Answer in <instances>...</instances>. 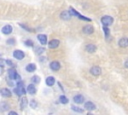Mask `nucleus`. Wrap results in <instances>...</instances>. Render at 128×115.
Segmentation results:
<instances>
[{"instance_id":"nucleus-1","label":"nucleus","mask_w":128,"mask_h":115,"mask_svg":"<svg viewBox=\"0 0 128 115\" xmlns=\"http://www.w3.org/2000/svg\"><path fill=\"white\" fill-rule=\"evenodd\" d=\"M14 93L18 96H22L26 93V90H25V87H24V83L22 81H18L17 83V86L14 88Z\"/></svg>"},{"instance_id":"nucleus-2","label":"nucleus","mask_w":128,"mask_h":115,"mask_svg":"<svg viewBox=\"0 0 128 115\" xmlns=\"http://www.w3.org/2000/svg\"><path fill=\"white\" fill-rule=\"evenodd\" d=\"M8 77H9L10 79H12V80H19V79H20L19 74H18L17 71H16L15 69H13V68H10V69L8 70Z\"/></svg>"},{"instance_id":"nucleus-3","label":"nucleus","mask_w":128,"mask_h":115,"mask_svg":"<svg viewBox=\"0 0 128 115\" xmlns=\"http://www.w3.org/2000/svg\"><path fill=\"white\" fill-rule=\"evenodd\" d=\"M101 23L103 24V26H109L113 23V18L111 16H108V15L103 16L101 18Z\"/></svg>"},{"instance_id":"nucleus-4","label":"nucleus","mask_w":128,"mask_h":115,"mask_svg":"<svg viewBox=\"0 0 128 115\" xmlns=\"http://www.w3.org/2000/svg\"><path fill=\"white\" fill-rule=\"evenodd\" d=\"M24 56H25L24 52H23V51H21V50H19V49L15 50V51L13 52V57H14V58H16L17 60H22V59L24 58Z\"/></svg>"},{"instance_id":"nucleus-5","label":"nucleus","mask_w":128,"mask_h":115,"mask_svg":"<svg viewBox=\"0 0 128 115\" xmlns=\"http://www.w3.org/2000/svg\"><path fill=\"white\" fill-rule=\"evenodd\" d=\"M90 72L92 75L94 76H99L101 74V68L99 66H93L91 69H90Z\"/></svg>"},{"instance_id":"nucleus-6","label":"nucleus","mask_w":128,"mask_h":115,"mask_svg":"<svg viewBox=\"0 0 128 115\" xmlns=\"http://www.w3.org/2000/svg\"><path fill=\"white\" fill-rule=\"evenodd\" d=\"M93 32H94L93 26H91V25H86V26L83 27V33H85V34H87V35H90V34H92Z\"/></svg>"},{"instance_id":"nucleus-7","label":"nucleus","mask_w":128,"mask_h":115,"mask_svg":"<svg viewBox=\"0 0 128 115\" xmlns=\"http://www.w3.org/2000/svg\"><path fill=\"white\" fill-rule=\"evenodd\" d=\"M59 43H60V41H59V40H57V39H52L51 41H49L48 46H49V48L54 49V48H56V47H58V46H59Z\"/></svg>"},{"instance_id":"nucleus-8","label":"nucleus","mask_w":128,"mask_h":115,"mask_svg":"<svg viewBox=\"0 0 128 115\" xmlns=\"http://www.w3.org/2000/svg\"><path fill=\"white\" fill-rule=\"evenodd\" d=\"M60 67H61V65H60V63H59L58 61H52V62L50 63V68H51L53 71H58V70L60 69Z\"/></svg>"},{"instance_id":"nucleus-9","label":"nucleus","mask_w":128,"mask_h":115,"mask_svg":"<svg viewBox=\"0 0 128 115\" xmlns=\"http://www.w3.org/2000/svg\"><path fill=\"white\" fill-rule=\"evenodd\" d=\"M2 33L5 35H9L12 32V26L11 25H5L4 27H2Z\"/></svg>"},{"instance_id":"nucleus-10","label":"nucleus","mask_w":128,"mask_h":115,"mask_svg":"<svg viewBox=\"0 0 128 115\" xmlns=\"http://www.w3.org/2000/svg\"><path fill=\"white\" fill-rule=\"evenodd\" d=\"M73 101H74L76 104H81V103L84 102V97H83L82 95H80V94L75 95V96L73 97Z\"/></svg>"},{"instance_id":"nucleus-11","label":"nucleus","mask_w":128,"mask_h":115,"mask_svg":"<svg viewBox=\"0 0 128 115\" xmlns=\"http://www.w3.org/2000/svg\"><path fill=\"white\" fill-rule=\"evenodd\" d=\"M84 107H85V109H87L88 111H93V110H95V108H96L95 104H94V103H92L91 101L86 102V103H85V105H84Z\"/></svg>"},{"instance_id":"nucleus-12","label":"nucleus","mask_w":128,"mask_h":115,"mask_svg":"<svg viewBox=\"0 0 128 115\" xmlns=\"http://www.w3.org/2000/svg\"><path fill=\"white\" fill-rule=\"evenodd\" d=\"M119 46L122 47V48H125V47H128V38L124 37V38H121L118 42Z\"/></svg>"},{"instance_id":"nucleus-13","label":"nucleus","mask_w":128,"mask_h":115,"mask_svg":"<svg viewBox=\"0 0 128 115\" xmlns=\"http://www.w3.org/2000/svg\"><path fill=\"white\" fill-rule=\"evenodd\" d=\"M71 14H70V12L69 11H63L61 14H60V17H61V19H63V20H69L70 18H71Z\"/></svg>"},{"instance_id":"nucleus-14","label":"nucleus","mask_w":128,"mask_h":115,"mask_svg":"<svg viewBox=\"0 0 128 115\" xmlns=\"http://www.w3.org/2000/svg\"><path fill=\"white\" fill-rule=\"evenodd\" d=\"M37 38H38L39 42H40L42 45L47 44V37H46V35H44V34H39V35L37 36Z\"/></svg>"},{"instance_id":"nucleus-15","label":"nucleus","mask_w":128,"mask_h":115,"mask_svg":"<svg viewBox=\"0 0 128 115\" xmlns=\"http://www.w3.org/2000/svg\"><path fill=\"white\" fill-rule=\"evenodd\" d=\"M27 91H28L29 94L34 95V94L36 93V87H35V85H34V84H30V85H28V87H27Z\"/></svg>"},{"instance_id":"nucleus-16","label":"nucleus","mask_w":128,"mask_h":115,"mask_svg":"<svg viewBox=\"0 0 128 115\" xmlns=\"http://www.w3.org/2000/svg\"><path fill=\"white\" fill-rule=\"evenodd\" d=\"M85 49H86L87 52H89V53H93V52L96 51V46L93 45V44H88V45H86Z\"/></svg>"},{"instance_id":"nucleus-17","label":"nucleus","mask_w":128,"mask_h":115,"mask_svg":"<svg viewBox=\"0 0 128 115\" xmlns=\"http://www.w3.org/2000/svg\"><path fill=\"white\" fill-rule=\"evenodd\" d=\"M1 95L3 97H10L11 96V91L7 88H2L1 89Z\"/></svg>"},{"instance_id":"nucleus-18","label":"nucleus","mask_w":128,"mask_h":115,"mask_svg":"<svg viewBox=\"0 0 128 115\" xmlns=\"http://www.w3.org/2000/svg\"><path fill=\"white\" fill-rule=\"evenodd\" d=\"M36 70V65L34 63H30L26 66V71L27 72H34Z\"/></svg>"},{"instance_id":"nucleus-19","label":"nucleus","mask_w":128,"mask_h":115,"mask_svg":"<svg viewBox=\"0 0 128 115\" xmlns=\"http://www.w3.org/2000/svg\"><path fill=\"white\" fill-rule=\"evenodd\" d=\"M54 83H55V79H54V77L49 76V77L46 78V85H47V86H53Z\"/></svg>"},{"instance_id":"nucleus-20","label":"nucleus","mask_w":128,"mask_h":115,"mask_svg":"<svg viewBox=\"0 0 128 115\" xmlns=\"http://www.w3.org/2000/svg\"><path fill=\"white\" fill-rule=\"evenodd\" d=\"M28 104V101H27V98L26 97H23L21 100H20V107L21 109H24Z\"/></svg>"},{"instance_id":"nucleus-21","label":"nucleus","mask_w":128,"mask_h":115,"mask_svg":"<svg viewBox=\"0 0 128 115\" xmlns=\"http://www.w3.org/2000/svg\"><path fill=\"white\" fill-rule=\"evenodd\" d=\"M59 101H60V103H61V104H67L69 100H68V98H67L66 96L61 95V96H60V98H59Z\"/></svg>"},{"instance_id":"nucleus-22","label":"nucleus","mask_w":128,"mask_h":115,"mask_svg":"<svg viewBox=\"0 0 128 115\" xmlns=\"http://www.w3.org/2000/svg\"><path fill=\"white\" fill-rule=\"evenodd\" d=\"M71 109H72L73 111H75V112H78V113H83V111H84L82 108L77 107V106H75V105H72V106H71Z\"/></svg>"},{"instance_id":"nucleus-23","label":"nucleus","mask_w":128,"mask_h":115,"mask_svg":"<svg viewBox=\"0 0 128 115\" xmlns=\"http://www.w3.org/2000/svg\"><path fill=\"white\" fill-rule=\"evenodd\" d=\"M32 83H40V77H38L37 75H34L32 77Z\"/></svg>"},{"instance_id":"nucleus-24","label":"nucleus","mask_w":128,"mask_h":115,"mask_svg":"<svg viewBox=\"0 0 128 115\" xmlns=\"http://www.w3.org/2000/svg\"><path fill=\"white\" fill-rule=\"evenodd\" d=\"M103 30H104V33H105L106 38H108V37H109V35H110V31H109L108 27H107V26H104V27H103Z\"/></svg>"},{"instance_id":"nucleus-25","label":"nucleus","mask_w":128,"mask_h":115,"mask_svg":"<svg viewBox=\"0 0 128 115\" xmlns=\"http://www.w3.org/2000/svg\"><path fill=\"white\" fill-rule=\"evenodd\" d=\"M44 50H45V49L42 48V47H41V48H40V47H36V48H35V52H36V54H42V53L44 52Z\"/></svg>"},{"instance_id":"nucleus-26","label":"nucleus","mask_w":128,"mask_h":115,"mask_svg":"<svg viewBox=\"0 0 128 115\" xmlns=\"http://www.w3.org/2000/svg\"><path fill=\"white\" fill-rule=\"evenodd\" d=\"M0 106L2 107V108H1V110H3V111H4V110H6L7 108H9V105H8L7 103H5V102H1Z\"/></svg>"},{"instance_id":"nucleus-27","label":"nucleus","mask_w":128,"mask_h":115,"mask_svg":"<svg viewBox=\"0 0 128 115\" xmlns=\"http://www.w3.org/2000/svg\"><path fill=\"white\" fill-rule=\"evenodd\" d=\"M24 44H25L26 46H28V47H32V46H33V41H32V40H26V41L24 42Z\"/></svg>"},{"instance_id":"nucleus-28","label":"nucleus","mask_w":128,"mask_h":115,"mask_svg":"<svg viewBox=\"0 0 128 115\" xmlns=\"http://www.w3.org/2000/svg\"><path fill=\"white\" fill-rule=\"evenodd\" d=\"M7 43H8L9 45H13V44L15 43V39H14V38H11V39H8V40H7Z\"/></svg>"},{"instance_id":"nucleus-29","label":"nucleus","mask_w":128,"mask_h":115,"mask_svg":"<svg viewBox=\"0 0 128 115\" xmlns=\"http://www.w3.org/2000/svg\"><path fill=\"white\" fill-rule=\"evenodd\" d=\"M30 105H31L32 108H36V107H37V102H36L35 100H32L31 103H30Z\"/></svg>"},{"instance_id":"nucleus-30","label":"nucleus","mask_w":128,"mask_h":115,"mask_svg":"<svg viewBox=\"0 0 128 115\" xmlns=\"http://www.w3.org/2000/svg\"><path fill=\"white\" fill-rule=\"evenodd\" d=\"M6 63H7L8 65H10V66H13V63H12L10 60H7V61H6Z\"/></svg>"},{"instance_id":"nucleus-31","label":"nucleus","mask_w":128,"mask_h":115,"mask_svg":"<svg viewBox=\"0 0 128 115\" xmlns=\"http://www.w3.org/2000/svg\"><path fill=\"white\" fill-rule=\"evenodd\" d=\"M8 114H9V115H17V112H14V111H11V112H9Z\"/></svg>"},{"instance_id":"nucleus-32","label":"nucleus","mask_w":128,"mask_h":115,"mask_svg":"<svg viewBox=\"0 0 128 115\" xmlns=\"http://www.w3.org/2000/svg\"><path fill=\"white\" fill-rule=\"evenodd\" d=\"M124 65H125V67H126V68H128V60H126V61H125Z\"/></svg>"}]
</instances>
